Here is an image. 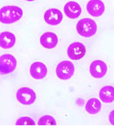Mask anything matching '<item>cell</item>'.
<instances>
[{
    "instance_id": "obj_1",
    "label": "cell",
    "mask_w": 114,
    "mask_h": 126,
    "mask_svg": "<svg viewBox=\"0 0 114 126\" xmlns=\"http://www.w3.org/2000/svg\"><path fill=\"white\" fill-rule=\"evenodd\" d=\"M23 16V10L17 6L8 5L0 10V21L3 24H13L19 21Z\"/></svg>"
},
{
    "instance_id": "obj_2",
    "label": "cell",
    "mask_w": 114,
    "mask_h": 126,
    "mask_svg": "<svg viewBox=\"0 0 114 126\" xmlns=\"http://www.w3.org/2000/svg\"><path fill=\"white\" fill-rule=\"evenodd\" d=\"M96 22L93 19L83 18L78 22L76 24V30L79 35L85 38H90L96 33Z\"/></svg>"
},
{
    "instance_id": "obj_3",
    "label": "cell",
    "mask_w": 114,
    "mask_h": 126,
    "mask_svg": "<svg viewBox=\"0 0 114 126\" xmlns=\"http://www.w3.org/2000/svg\"><path fill=\"white\" fill-rule=\"evenodd\" d=\"M17 60L10 54H3L0 57L1 75L9 74L14 71L17 67Z\"/></svg>"
},
{
    "instance_id": "obj_4",
    "label": "cell",
    "mask_w": 114,
    "mask_h": 126,
    "mask_svg": "<svg viewBox=\"0 0 114 126\" xmlns=\"http://www.w3.org/2000/svg\"><path fill=\"white\" fill-rule=\"evenodd\" d=\"M75 68L71 62L65 60L58 64L56 68V74L62 80H68L74 75Z\"/></svg>"
},
{
    "instance_id": "obj_5",
    "label": "cell",
    "mask_w": 114,
    "mask_h": 126,
    "mask_svg": "<svg viewBox=\"0 0 114 126\" xmlns=\"http://www.w3.org/2000/svg\"><path fill=\"white\" fill-rule=\"evenodd\" d=\"M37 98L35 92L28 87H22L16 92V99L23 105H31L35 102Z\"/></svg>"
},
{
    "instance_id": "obj_6",
    "label": "cell",
    "mask_w": 114,
    "mask_h": 126,
    "mask_svg": "<svg viewBox=\"0 0 114 126\" xmlns=\"http://www.w3.org/2000/svg\"><path fill=\"white\" fill-rule=\"evenodd\" d=\"M67 53L70 59L79 60L83 58L86 54V47L81 42H75L69 45L67 50Z\"/></svg>"
},
{
    "instance_id": "obj_7",
    "label": "cell",
    "mask_w": 114,
    "mask_h": 126,
    "mask_svg": "<svg viewBox=\"0 0 114 126\" xmlns=\"http://www.w3.org/2000/svg\"><path fill=\"white\" fill-rule=\"evenodd\" d=\"M108 67L106 63L102 60H97L91 63L89 68V72L92 76L96 79L102 78L106 75Z\"/></svg>"
},
{
    "instance_id": "obj_8",
    "label": "cell",
    "mask_w": 114,
    "mask_h": 126,
    "mask_svg": "<svg viewBox=\"0 0 114 126\" xmlns=\"http://www.w3.org/2000/svg\"><path fill=\"white\" fill-rule=\"evenodd\" d=\"M44 19L49 25L56 26L62 21L63 14L62 12L57 8H50L44 13Z\"/></svg>"
},
{
    "instance_id": "obj_9",
    "label": "cell",
    "mask_w": 114,
    "mask_h": 126,
    "mask_svg": "<svg viewBox=\"0 0 114 126\" xmlns=\"http://www.w3.org/2000/svg\"><path fill=\"white\" fill-rule=\"evenodd\" d=\"M87 12L91 16L98 17L105 10V5L101 0H90L87 5Z\"/></svg>"
},
{
    "instance_id": "obj_10",
    "label": "cell",
    "mask_w": 114,
    "mask_h": 126,
    "mask_svg": "<svg viewBox=\"0 0 114 126\" xmlns=\"http://www.w3.org/2000/svg\"><path fill=\"white\" fill-rule=\"evenodd\" d=\"M30 74L35 79H42L46 76L48 69L46 65L42 62H35L31 65Z\"/></svg>"
},
{
    "instance_id": "obj_11",
    "label": "cell",
    "mask_w": 114,
    "mask_h": 126,
    "mask_svg": "<svg viewBox=\"0 0 114 126\" xmlns=\"http://www.w3.org/2000/svg\"><path fill=\"white\" fill-rule=\"evenodd\" d=\"M58 42V37L53 32H46L41 35L40 38V43L41 46L48 49L55 48Z\"/></svg>"
},
{
    "instance_id": "obj_12",
    "label": "cell",
    "mask_w": 114,
    "mask_h": 126,
    "mask_svg": "<svg viewBox=\"0 0 114 126\" xmlns=\"http://www.w3.org/2000/svg\"><path fill=\"white\" fill-rule=\"evenodd\" d=\"M65 16L69 19H74L79 17L81 14V8L80 5L76 1H69L64 7Z\"/></svg>"
},
{
    "instance_id": "obj_13",
    "label": "cell",
    "mask_w": 114,
    "mask_h": 126,
    "mask_svg": "<svg viewBox=\"0 0 114 126\" xmlns=\"http://www.w3.org/2000/svg\"><path fill=\"white\" fill-rule=\"evenodd\" d=\"M16 42V37L11 32H3L0 34V46L3 49H10L14 46Z\"/></svg>"
},
{
    "instance_id": "obj_14",
    "label": "cell",
    "mask_w": 114,
    "mask_h": 126,
    "mask_svg": "<svg viewBox=\"0 0 114 126\" xmlns=\"http://www.w3.org/2000/svg\"><path fill=\"white\" fill-rule=\"evenodd\" d=\"M99 96L104 103H112L114 101V87L110 85L103 86L99 90Z\"/></svg>"
},
{
    "instance_id": "obj_15",
    "label": "cell",
    "mask_w": 114,
    "mask_h": 126,
    "mask_svg": "<svg viewBox=\"0 0 114 126\" xmlns=\"http://www.w3.org/2000/svg\"><path fill=\"white\" fill-rule=\"evenodd\" d=\"M101 102L96 98H92L89 99L85 105V110L90 115L98 113L101 110Z\"/></svg>"
},
{
    "instance_id": "obj_16",
    "label": "cell",
    "mask_w": 114,
    "mask_h": 126,
    "mask_svg": "<svg viewBox=\"0 0 114 126\" xmlns=\"http://www.w3.org/2000/svg\"><path fill=\"white\" fill-rule=\"evenodd\" d=\"M38 126H56V122L55 119L51 115H44L38 121Z\"/></svg>"
},
{
    "instance_id": "obj_17",
    "label": "cell",
    "mask_w": 114,
    "mask_h": 126,
    "mask_svg": "<svg viewBox=\"0 0 114 126\" xmlns=\"http://www.w3.org/2000/svg\"><path fill=\"white\" fill-rule=\"evenodd\" d=\"M36 124L32 118L28 117H21L16 121V126H35Z\"/></svg>"
},
{
    "instance_id": "obj_18",
    "label": "cell",
    "mask_w": 114,
    "mask_h": 126,
    "mask_svg": "<svg viewBox=\"0 0 114 126\" xmlns=\"http://www.w3.org/2000/svg\"><path fill=\"white\" fill-rule=\"evenodd\" d=\"M109 122L112 126H114V110L110 112L109 115Z\"/></svg>"
},
{
    "instance_id": "obj_19",
    "label": "cell",
    "mask_w": 114,
    "mask_h": 126,
    "mask_svg": "<svg viewBox=\"0 0 114 126\" xmlns=\"http://www.w3.org/2000/svg\"><path fill=\"white\" fill-rule=\"evenodd\" d=\"M27 1H35V0H26Z\"/></svg>"
}]
</instances>
